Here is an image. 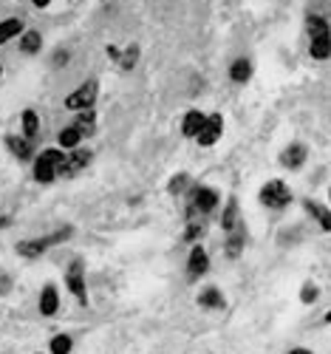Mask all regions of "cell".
Returning <instances> with one entry per match:
<instances>
[{
	"mask_svg": "<svg viewBox=\"0 0 331 354\" xmlns=\"http://www.w3.org/2000/svg\"><path fill=\"white\" fill-rule=\"evenodd\" d=\"M221 136H224V116H221V113H209L207 122H204V128H201L198 136H196V142H198L201 147H213Z\"/></svg>",
	"mask_w": 331,
	"mask_h": 354,
	"instance_id": "8",
	"label": "cell"
},
{
	"mask_svg": "<svg viewBox=\"0 0 331 354\" xmlns=\"http://www.w3.org/2000/svg\"><path fill=\"white\" fill-rule=\"evenodd\" d=\"M218 207V190L216 187H207V185H198L193 187V201H190V218L196 213H213Z\"/></svg>",
	"mask_w": 331,
	"mask_h": 354,
	"instance_id": "7",
	"label": "cell"
},
{
	"mask_svg": "<svg viewBox=\"0 0 331 354\" xmlns=\"http://www.w3.org/2000/svg\"><path fill=\"white\" fill-rule=\"evenodd\" d=\"M198 304L204 309H221L224 306V292L218 286H207L201 295H198Z\"/></svg>",
	"mask_w": 331,
	"mask_h": 354,
	"instance_id": "22",
	"label": "cell"
},
{
	"mask_svg": "<svg viewBox=\"0 0 331 354\" xmlns=\"http://www.w3.org/2000/svg\"><path fill=\"white\" fill-rule=\"evenodd\" d=\"M306 35H309V54L314 60H328L331 57V26L323 15L309 12L306 15Z\"/></svg>",
	"mask_w": 331,
	"mask_h": 354,
	"instance_id": "1",
	"label": "cell"
},
{
	"mask_svg": "<svg viewBox=\"0 0 331 354\" xmlns=\"http://www.w3.org/2000/svg\"><path fill=\"white\" fill-rule=\"evenodd\" d=\"M207 270H209V255H207V250H204L201 244H193L190 258H187V275H190V281H198L201 275H207Z\"/></svg>",
	"mask_w": 331,
	"mask_h": 354,
	"instance_id": "10",
	"label": "cell"
},
{
	"mask_svg": "<svg viewBox=\"0 0 331 354\" xmlns=\"http://www.w3.org/2000/svg\"><path fill=\"white\" fill-rule=\"evenodd\" d=\"M258 198H261L263 207H269V210H286L289 204H292V190L286 187V182L272 179V182H266L261 187Z\"/></svg>",
	"mask_w": 331,
	"mask_h": 354,
	"instance_id": "5",
	"label": "cell"
},
{
	"mask_svg": "<svg viewBox=\"0 0 331 354\" xmlns=\"http://www.w3.org/2000/svg\"><path fill=\"white\" fill-rule=\"evenodd\" d=\"M201 235H204V224H196V221L190 218V224H187V232H185V241H187V244H196V241L201 239Z\"/></svg>",
	"mask_w": 331,
	"mask_h": 354,
	"instance_id": "29",
	"label": "cell"
},
{
	"mask_svg": "<svg viewBox=\"0 0 331 354\" xmlns=\"http://www.w3.org/2000/svg\"><path fill=\"white\" fill-rule=\"evenodd\" d=\"M317 295H320V289L309 281V283H303V289H300V304H314L317 301Z\"/></svg>",
	"mask_w": 331,
	"mask_h": 354,
	"instance_id": "28",
	"label": "cell"
},
{
	"mask_svg": "<svg viewBox=\"0 0 331 354\" xmlns=\"http://www.w3.org/2000/svg\"><path fill=\"white\" fill-rule=\"evenodd\" d=\"M20 128H23V136L26 139H37V133H40V113L35 111V108H26L23 113H20Z\"/></svg>",
	"mask_w": 331,
	"mask_h": 354,
	"instance_id": "17",
	"label": "cell"
},
{
	"mask_svg": "<svg viewBox=\"0 0 331 354\" xmlns=\"http://www.w3.org/2000/svg\"><path fill=\"white\" fill-rule=\"evenodd\" d=\"M88 162H91V151H85V147H74L71 156H66L63 167H59V176H74L82 167H88Z\"/></svg>",
	"mask_w": 331,
	"mask_h": 354,
	"instance_id": "13",
	"label": "cell"
},
{
	"mask_svg": "<svg viewBox=\"0 0 331 354\" xmlns=\"http://www.w3.org/2000/svg\"><path fill=\"white\" fill-rule=\"evenodd\" d=\"M306 159H309V147H306L303 142L286 145V151L281 153V165L289 167V170H300V167L306 165Z\"/></svg>",
	"mask_w": 331,
	"mask_h": 354,
	"instance_id": "9",
	"label": "cell"
},
{
	"mask_svg": "<svg viewBox=\"0 0 331 354\" xmlns=\"http://www.w3.org/2000/svg\"><path fill=\"white\" fill-rule=\"evenodd\" d=\"M252 77V63L247 60V57H238V60L229 66V80L232 82H247Z\"/></svg>",
	"mask_w": 331,
	"mask_h": 354,
	"instance_id": "23",
	"label": "cell"
},
{
	"mask_svg": "<svg viewBox=\"0 0 331 354\" xmlns=\"http://www.w3.org/2000/svg\"><path fill=\"white\" fill-rule=\"evenodd\" d=\"M68 63V51H57V57H54V66H66Z\"/></svg>",
	"mask_w": 331,
	"mask_h": 354,
	"instance_id": "31",
	"label": "cell"
},
{
	"mask_svg": "<svg viewBox=\"0 0 331 354\" xmlns=\"http://www.w3.org/2000/svg\"><path fill=\"white\" fill-rule=\"evenodd\" d=\"M66 162V151L63 147H46L43 153H37L35 165H32V176H35V182L37 185H51L57 176H59V167H63Z\"/></svg>",
	"mask_w": 331,
	"mask_h": 354,
	"instance_id": "3",
	"label": "cell"
},
{
	"mask_svg": "<svg viewBox=\"0 0 331 354\" xmlns=\"http://www.w3.org/2000/svg\"><path fill=\"white\" fill-rule=\"evenodd\" d=\"M74 125L79 128V133H82L85 139H88V136H94V133H97V113H94V108H88V111H77Z\"/></svg>",
	"mask_w": 331,
	"mask_h": 354,
	"instance_id": "20",
	"label": "cell"
},
{
	"mask_svg": "<svg viewBox=\"0 0 331 354\" xmlns=\"http://www.w3.org/2000/svg\"><path fill=\"white\" fill-rule=\"evenodd\" d=\"M0 77H3V66H0Z\"/></svg>",
	"mask_w": 331,
	"mask_h": 354,
	"instance_id": "36",
	"label": "cell"
},
{
	"mask_svg": "<svg viewBox=\"0 0 331 354\" xmlns=\"http://www.w3.org/2000/svg\"><path fill=\"white\" fill-rule=\"evenodd\" d=\"M82 139H85V136L79 133V128H77L74 122L57 133V145L63 147V151H74V147H79V145H82Z\"/></svg>",
	"mask_w": 331,
	"mask_h": 354,
	"instance_id": "19",
	"label": "cell"
},
{
	"mask_svg": "<svg viewBox=\"0 0 331 354\" xmlns=\"http://www.w3.org/2000/svg\"><path fill=\"white\" fill-rule=\"evenodd\" d=\"M12 289V278L9 275H0V295H6Z\"/></svg>",
	"mask_w": 331,
	"mask_h": 354,
	"instance_id": "30",
	"label": "cell"
},
{
	"mask_svg": "<svg viewBox=\"0 0 331 354\" xmlns=\"http://www.w3.org/2000/svg\"><path fill=\"white\" fill-rule=\"evenodd\" d=\"M105 51H108V57H111V60H113V63H119V57H122V51H119L116 46H108Z\"/></svg>",
	"mask_w": 331,
	"mask_h": 354,
	"instance_id": "32",
	"label": "cell"
},
{
	"mask_svg": "<svg viewBox=\"0 0 331 354\" xmlns=\"http://www.w3.org/2000/svg\"><path fill=\"white\" fill-rule=\"evenodd\" d=\"M71 348H74L71 335H54L51 343H48V351H51V354H68Z\"/></svg>",
	"mask_w": 331,
	"mask_h": 354,
	"instance_id": "25",
	"label": "cell"
},
{
	"mask_svg": "<svg viewBox=\"0 0 331 354\" xmlns=\"http://www.w3.org/2000/svg\"><path fill=\"white\" fill-rule=\"evenodd\" d=\"M37 309H40V315H43V317H54V315L59 312V292H57V286H54V283H46V286L40 289Z\"/></svg>",
	"mask_w": 331,
	"mask_h": 354,
	"instance_id": "11",
	"label": "cell"
},
{
	"mask_svg": "<svg viewBox=\"0 0 331 354\" xmlns=\"http://www.w3.org/2000/svg\"><path fill=\"white\" fill-rule=\"evenodd\" d=\"M323 320H325V323H331V309L325 312V317H323Z\"/></svg>",
	"mask_w": 331,
	"mask_h": 354,
	"instance_id": "35",
	"label": "cell"
},
{
	"mask_svg": "<svg viewBox=\"0 0 331 354\" xmlns=\"http://www.w3.org/2000/svg\"><path fill=\"white\" fill-rule=\"evenodd\" d=\"M12 227V216H0V230H6Z\"/></svg>",
	"mask_w": 331,
	"mask_h": 354,
	"instance_id": "34",
	"label": "cell"
},
{
	"mask_svg": "<svg viewBox=\"0 0 331 354\" xmlns=\"http://www.w3.org/2000/svg\"><path fill=\"white\" fill-rule=\"evenodd\" d=\"M23 28H26V23H23L20 17H6V20H0V46H6L9 40L20 37V35H23Z\"/></svg>",
	"mask_w": 331,
	"mask_h": 354,
	"instance_id": "18",
	"label": "cell"
},
{
	"mask_svg": "<svg viewBox=\"0 0 331 354\" xmlns=\"http://www.w3.org/2000/svg\"><path fill=\"white\" fill-rule=\"evenodd\" d=\"M136 63H139V46H128L122 51V57H119V68H122V71H133Z\"/></svg>",
	"mask_w": 331,
	"mask_h": 354,
	"instance_id": "26",
	"label": "cell"
},
{
	"mask_svg": "<svg viewBox=\"0 0 331 354\" xmlns=\"http://www.w3.org/2000/svg\"><path fill=\"white\" fill-rule=\"evenodd\" d=\"M328 198H331V187H328Z\"/></svg>",
	"mask_w": 331,
	"mask_h": 354,
	"instance_id": "37",
	"label": "cell"
},
{
	"mask_svg": "<svg viewBox=\"0 0 331 354\" xmlns=\"http://www.w3.org/2000/svg\"><path fill=\"white\" fill-rule=\"evenodd\" d=\"M235 227H238V201L229 198L227 207H224V213H221V230L229 232V230H235Z\"/></svg>",
	"mask_w": 331,
	"mask_h": 354,
	"instance_id": "24",
	"label": "cell"
},
{
	"mask_svg": "<svg viewBox=\"0 0 331 354\" xmlns=\"http://www.w3.org/2000/svg\"><path fill=\"white\" fill-rule=\"evenodd\" d=\"M227 258H240V252H244V230L235 227L227 232V247H224Z\"/></svg>",
	"mask_w": 331,
	"mask_h": 354,
	"instance_id": "21",
	"label": "cell"
},
{
	"mask_svg": "<svg viewBox=\"0 0 331 354\" xmlns=\"http://www.w3.org/2000/svg\"><path fill=\"white\" fill-rule=\"evenodd\" d=\"M20 54H40V48H43V35L37 32V28H23V35H20Z\"/></svg>",
	"mask_w": 331,
	"mask_h": 354,
	"instance_id": "15",
	"label": "cell"
},
{
	"mask_svg": "<svg viewBox=\"0 0 331 354\" xmlns=\"http://www.w3.org/2000/svg\"><path fill=\"white\" fill-rule=\"evenodd\" d=\"M71 235H74V227L68 224V227H59L57 232H48V235H37V239L17 241L15 252H17L20 258H40V255H46L51 247H57V244H66V241L71 239Z\"/></svg>",
	"mask_w": 331,
	"mask_h": 354,
	"instance_id": "2",
	"label": "cell"
},
{
	"mask_svg": "<svg viewBox=\"0 0 331 354\" xmlns=\"http://www.w3.org/2000/svg\"><path fill=\"white\" fill-rule=\"evenodd\" d=\"M3 142H6L9 153H12L15 159H20V162H32V159H35V145H32V139H26V136H6Z\"/></svg>",
	"mask_w": 331,
	"mask_h": 354,
	"instance_id": "12",
	"label": "cell"
},
{
	"mask_svg": "<svg viewBox=\"0 0 331 354\" xmlns=\"http://www.w3.org/2000/svg\"><path fill=\"white\" fill-rule=\"evenodd\" d=\"M66 286H68V292L77 298L79 306H88V283H85V263H82V258H74L68 263V270H66Z\"/></svg>",
	"mask_w": 331,
	"mask_h": 354,
	"instance_id": "6",
	"label": "cell"
},
{
	"mask_svg": "<svg viewBox=\"0 0 331 354\" xmlns=\"http://www.w3.org/2000/svg\"><path fill=\"white\" fill-rule=\"evenodd\" d=\"M100 100V80L91 77V80H85L79 88H74V91L66 97V108L68 111H88V108H94Z\"/></svg>",
	"mask_w": 331,
	"mask_h": 354,
	"instance_id": "4",
	"label": "cell"
},
{
	"mask_svg": "<svg viewBox=\"0 0 331 354\" xmlns=\"http://www.w3.org/2000/svg\"><path fill=\"white\" fill-rule=\"evenodd\" d=\"M204 122H207V113H201V111H187L185 113V120H182V133L187 136V139H196L198 136V131L204 128Z\"/></svg>",
	"mask_w": 331,
	"mask_h": 354,
	"instance_id": "16",
	"label": "cell"
},
{
	"mask_svg": "<svg viewBox=\"0 0 331 354\" xmlns=\"http://www.w3.org/2000/svg\"><path fill=\"white\" fill-rule=\"evenodd\" d=\"M28 3H32L35 9H48V6H51V0H28Z\"/></svg>",
	"mask_w": 331,
	"mask_h": 354,
	"instance_id": "33",
	"label": "cell"
},
{
	"mask_svg": "<svg viewBox=\"0 0 331 354\" xmlns=\"http://www.w3.org/2000/svg\"><path fill=\"white\" fill-rule=\"evenodd\" d=\"M187 187H190V176L187 173H176L173 179H170V185H167V193L170 196H182Z\"/></svg>",
	"mask_w": 331,
	"mask_h": 354,
	"instance_id": "27",
	"label": "cell"
},
{
	"mask_svg": "<svg viewBox=\"0 0 331 354\" xmlns=\"http://www.w3.org/2000/svg\"><path fill=\"white\" fill-rule=\"evenodd\" d=\"M303 210L320 224V230L323 232H331V210L328 207H323V204H317L314 198H303Z\"/></svg>",
	"mask_w": 331,
	"mask_h": 354,
	"instance_id": "14",
	"label": "cell"
}]
</instances>
